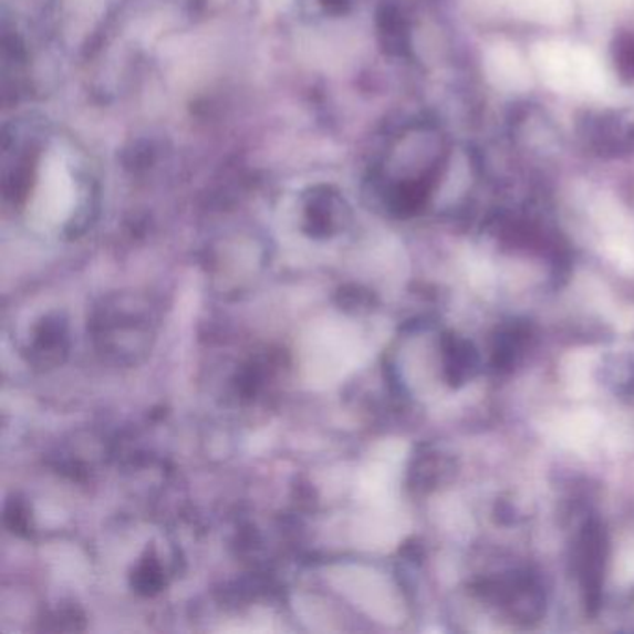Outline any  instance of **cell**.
<instances>
[{
	"label": "cell",
	"mask_w": 634,
	"mask_h": 634,
	"mask_svg": "<svg viewBox=\"0 0 634 634\" xmlns=\"http://www.w3.org/2000/svg\"><path fill=\"white\" fill-rule=\"evenodd\" d=\"M609 562V534L597 519L582 524L573 549V565L586 612L600 611Z\"/></svg>",
	"instance_id": "cell-1"
},
{
	"label": "cell",
	"mask_w": 634,
	"mask_h": 634,
	"mask_svg": "<svg viewBox=\"0 0 634 634\" xmlns=\"http://www.w3.org/2000/svg\"><path fill=\"white\" fill-rule=\"evenodd\" d=\"M482 600L501 606L513 622L530 623L540 620L545 611V597L540 584L529 575L491 579L478 586Z\"/></svg>",
	"instance_id": "cell-2"
},
{
	"label": "cell",
	"mask_w": 634,
	"mask_h": 634,
	"mask_svg": "<svg viewBox=\"0 0 634 634\" xmlns=\"http://www.w3.org/2000/svg\"><path fill=\"white\" fill-rule=\"evenodd\" d=\"M623 119L617 112H601L588 116L584 138L600 153H620L634 146V119Z\"/></svg>",
	"instance_id": "cell-3"
},
{
	"label": "cell",
	"mask_w": 634,
	"mask_h": 634,
	"mask_svg": "<svg viewBox=\"0 0 634 634\" xmlns=\"http://www.w3.org/2000/svg\"><path fill=\"white\" fill-rule=\"evenodd\" d=\"M443 376L450 387H461L477 376L480 355L464 335L447 332L441 337Z\"/></svg>",
	"instance_id": "cell-4"
},
{
	"label": "cell",
	"mask_w": 634,
	"mask_h": 634,
	"mask_svg": "<svg viewBox=\"0 0 634 634\" xmlns=\"http://www.w3.org/2000/svg\"><path fill=\"white\" fill-rule=\"evenodd\" d=\"M532 332L523 322H510L502 326L493 341L491 363L497 373H512L523 361L527 350L530 349Z\"/></svg>",
	"instance_id": "cell-5"
},
{
	"label": "cell",
	"mask_w": 634,
	"mask_h": 634,
	"mask_svg": "<svg viewBox=\"0 0 634 634\" xmlns=\"http://www.w3.org/2000/svg\"><path fill=\"white\" fill-rule=\"evenodd\" d=\"M456 475V461L450 456L443 455L439 450H425L417 456L414 466L409 469V484L420 493H428L434 489L441 488Z\"/></svg>",
	"instance_id": "cell-6"
},
{
	"label": "cell",
	"mask_w": 634,
	"mask_h": 634,
	"mask_svg": "<svg viewBox=\"0 0 634 634\" xmlns=\"http://www.w3.org/2000/svg\"><path fill=\"white\" fill-rule=\"evenodd\" d=\"M612 62L623 82L634 84V32H620L612 43Z\"/></svg>",
	"instance_id": "cell-7"
},
{
	"label": "cell",
	"mask_w": 634,
	"mask_h": 634,
	"mask_svg": "<svg viewBox=\"0 0 634 634\" xmlns=\"http://www.w3.org/2000/svg\"><path fill=\"white\" fill-rule=\"evenodd\" d=\"M163 570L157 564V560H146L134 575V586L138 588L142 594H155L163 588Z\"/></svg>",
	"instance_id": "cell-8"
}]
</instances>
